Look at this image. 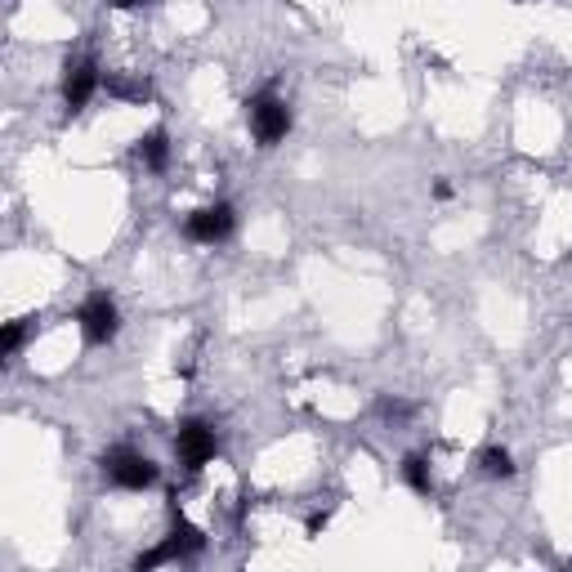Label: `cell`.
<instances>
[{
  "label": "cell",
  "mask_w": 572,
  "mask_h": 572,
  "mask_svg": "<svg viewBox=\"0 0 572 572\" xmlns=\"http://www.w3.org/2000/svg\"><path fill=\"white\" fill-rule=\"evenodd\" d=\"M246 126H250V139L259 148H277L286 135H292L296 117H292V103H286L282 95L259 90V95L246 99Z\"/></svg>",
  "instance_id": "1"
},
{
  "label": "cell",
  "mask_w": 572,
  "mask_h": 572,
  "mask_svg": "<svg viewBox=\"0 0 572 572\" xmlns=\"http://www.w3.org/2000/svg\"><path fill=\"white\" fill-rule=\"evenodd\" d=\"M99 470H103V479H108L112 487H121V492H148V487L161 483V465H157L152 456L135 452V447H108V452L99 456Z\"/></svg>",
  "instance_id": "2"
},
{
  "label": "cell",
  "mask_w": 572,
  "mask_h": 572,
  "mask_svg": "<svg viewBox=\"0 0 572 572\" xmlns=\"http://www.w3.org/2000/svg\"><path fill=\"white\" fill-rule=\"evenodd\" d=\"M77 327H81L86 345H95V349L112 345L117 332H121V309H117V300H112L108 292H90V296L81 300V309H77Z\"/></svg>",
  "instance_id": "3"
},
{
  "label": "cell",
  "mask_w": 572,
  "mask_h": 572,
  "mask_svg": "<svg viewBox=\"0 0 572 572\" xmlns=\"http://www.w3.org/2000/svg\"><path fill=\"white\" fill-rule=\"evenodd\" d=\"M175 456H179V465L188 470V474H197V470H206L215 456H219V434H215V425H206V421H179V430H175Z\"/></svg>",
  "instance_id": "4"
},
{
  "label": "cell",
  "mask_w": 572,
  "mask_h": 572,
  "mask_svg": "<svg viewBox=\"0 0 572 572\" xmlns=\"http://www.w3.org/2000/svg\"><path fill=\"white\" fill-rule=\"evenodd\" d=\"M233 228H237V210L228 201H210V206H201L184 219V237L197 241V246H219V241L233 237Z\"/></svg>",
  "instance_id": "5"
},
{
  "label": "cell",
  "mask_w": 572,
  "mask_h": 572,
  "mask_svg": "<svg viewBox=\"0 0 572 572\" xmlns=\"http://www.w3.org/2000/svg\"><path fill=\"white\" fill-rule=\"evenodd\" d=\"M99 86H103V77H99V63L95 59L68 63V72H63V103H68V112H81L95 99Z\"/></svg>",
  "instance_id": "6"
},
{
  "label": "cell",
  "mask_w": 572,
  "mask_h": 572,
  "mask_svg": "<svg viewBox=\"0 0 572 572\" xmlns=\"http://www.w3.org/2000/svg\"><path fill=\"white\" fill-rule=\"evenodd\" d=\"M166 545L175 550V559H193V554H201V550H206V532H201V527H193V523L184 519L179 496H170V536H166Z\"/></svg>",
  "instance_id": "7"
},
{
  "label": "cell",
  "mask_w": 572,
  "mask_h": 572,
  "mask_svg": "<svg viewBox=\"0 0 572 572\" xmlns=\"http://www.w3.org/2000/svg\"><path fill=\"white\" fill-rule=\"evenodd\" d=\"M135 157H139L148 170L161 175V170L170 166V135H166V130H148V135L135 144Z\"/></svg>",
  "instance_id": "8"
},
{
  "label": "cell",
  "mask_w": 572,
  "mask_h": 572,
  "mask_svg": "<svg viewBox=\"0 0 572 572\" xmlns=\"http://www.w3.org/2000/svg\"><path fill=\"white\" fill-rule=\"evenodd\" d=\"M398 479L416 492V496H430L434 492V474H430V456L425 452H407L403 465H398Z\"/></svg>",
  "instance_id": "9"
},
{
  "label": "cell",
  "mask_w": 572,
  "mask_h": 572,
  "mask_svg": "<svg viewBox=\"0 0 572 572\" xmlns=\"http://www.w3.org/2000/svg\"><path fill=\"white\" fill-rule=\"evenodd\" d=\"M479 470H483V479H496V483H505V479H514V474H519L514 456H510L501 443H487V447L479 452Z\"/></svg>",
  "instance_id": "10"
},
{
  "label": "cell",
  "mask_w": 572,
  "mask_h": 572,
  "mask_svg": "<svg viewBox=\"0 0 572 572\" xmlns=\"http://www.w3.org/2000/svg\"><path fill=\"white\" fill-rule=\"evenodd\" d=\"M103 90H108L112 99H121V103H148V99H152L148 81H126V77H108Z\"/></svg>",
  "instance_id": "11"
},
{
  "label": "cell",
  "mask_w": 572,
  "mask_h": 572,
  "mask_svg": "<svg viewBox=\"0 0 572 572\" xmlns=\"http://www.w3.org/2000/svg\"><path fill=\"white\" fill-rule=\"evenodd\" d=\"M28 332H32L28 318H23V323H6V332H0V354L14 358V354L23 349V341H28Z\"/></svg>",
  "instance_id": "12"
},
{
  "label": "cell",
  "mask_w": 572,
  "mask_h": 572,
  "mask_svg": "<svg viewBox=\"0 0 572 572\" xmlns=\"http://www.w3.org/2000/svg\"><path fill=\"white\" fill-rule=\"evenodd\" d=\"M161 563H175V550L161 541V545H152V550H144V554H135V572H152V568H161Z\"/></svg>",
  "instance_id": "13"
},
{
  "label": "cell",
  "mask_w": 572,
  "mask_h": 572,
  "mask_svg": "<svg viewBox=\"0 0 572 572\" xmlns=\"http://www.w3.org/2000/svg\"><path fill=\"white\" fill-rule=\"evenodd\" d=\"M381 416L403 421V416H412V407H407V403H394V398H381Z\"/></svg>",
  "instance_id": "14"
},
{
  "label": "cell",
  "mask_w": 572,
  "mask_h": 572,
  "mask_svg": "<svg viewBox=\"0 0 572 572\" xmlns=\"http://www.w3.org/2000/svg\"><path fill=\"white\" fill-rule=\"evenodd\" d=\"M327 519H332V510H318V514L309 519V536H318V532L327 527Z\"/></svg>",
  "instance_id": "15"
},
{
  "label": "cell",
  "mask_w": 572,
  "mask_h": 572,
  "mask_svg": "<svg viewBox=\"0 0 572 572\" xmlns=\"http://www.w3.org/2000/svg\"><path fill=\"white\" fill-rule=\"evenodd\" d=\"M117 10H144V6H152V0H112Z\"/></svg>",
  "instance_id": "16"
},
{
  "label": "cell",
  "mask_w": 572,
  "mask_h": 572,
  "mask_svg": "<svg viewBox=\"0 0 572 572\" xmlns=\"http://www.w3.org/2000/svg\"><path fill=\"white\" fill-rule=\"evenodd\" d=\"M434 197H438V201H447V197H452V184H447V179H438V184H434Z\"/></svg>",
  "instance_id": "17"
}]
</instances>
